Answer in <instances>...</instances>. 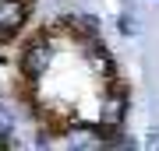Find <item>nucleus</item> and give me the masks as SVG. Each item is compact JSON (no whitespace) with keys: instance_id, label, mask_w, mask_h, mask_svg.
Instances as JSON below:
<instances>
[{"instance_id":"nucleus-3","label":"nucleus","mask_w":159,"mask_h":151,"mask_svg":"<svg viewBox=\"0 0 159 151\" xmlns=\"http://www.w3.org/2000/svg\"><path fill=\"white\" fill-rule=\"evenodd\" d=\"M60 144L67 151H96L106 144V134L99 130V123H81V120H71V123L60 127Z\"/></svg>"},{"instance_id":"nucleus-9","label":"nucleus","mask_w":159,"mask_h":151,"mask_svg":"<svg viewBox=\"0 0 159 151\" xmlns=\"http://www.w3.org/2000/svg\"><path fill=\"white\" fill-rule=\"evenodd\" d=\"M142 144H145V148H159V127H148V134H145Z\"/></svg>"},{"instance_id":"nucleus-8","label":"nucleus","mask_w":159,"mask_h":151,"mask_svg":"<svg viewBox=\"0 0 159 151\" xmlns=\"http://www.w3.org/2000/svg\"><path fill=\"white\" fill-rule=\"evenodd\" d=\"M113 25H117V35H124V39H134V35L142 32V25H138V18L131 14V11H120Z\"/></svg>"},{"instance_id":"nucleus-1","label":"nucleus","mask_w":159,"mask_h":151,"mask_svg":"<svg viewBox=\"0 0 159 151\" xmlns=\"http://www.w3.org/2000/svg\"><path fill=\"white\" fill-rule=\"evenodd\" d=\"M57 32H60V25H46V28H39V32H32L25 39V46L18 49V70H21V78L39 81L57 63V49H60Z\"/></svg>"},{"instance_id":"nucleus-10","label":"nucleus","mask_w":159,"mask_h":151,"mask_svg":"<svg viewBox=\"0 0 159 151\" xmlns=\"http://www.w3.org/2000/svg\"><path fill=\"white\" fill-rule=\"evenodd\" d=\"M32 148H50V137H46V134H35V141H32Z\"/></svg>"},{"instance_id":"nucleus-11","label":"nucleus","mask_w":159,"mask_h":151,"mask_svg":"<svg viewBox=\"0 0 159 151\" xmlns=\"http://www.w3.org/2000/svg\"><path fill=\"white\" fill-rule=\"evenodd\" d=\"M145 4H156V0H145Z\"/></svg>"},{"instance_id":"nucleus-2","label":"nucleus","mask_w":159,"mask_h":151,"mask_svg":"<svg viewBox=\"0 0 159 151\" xmlns=\"http://www.w3.org/2000/svg\"><path fill=\"white\" fill-rule=\"evenodd\" d=\"M127 116H131V91H127V84H120L113 78V81H106V91L99 99L96 123H99L102 134H113V130L127 127Z\"/></svg>"},{"instance_id":"nucleus-4","label":"nucleus","mask_w":159,"mask_h":151,"mask_svg":"<svg viewBox=\"0 0 159 151\" xmlns=\"http://www.w3.org/2000/svg\"><path fill=\"white\" fill-rule=\"evenodd\" d=\"M32 18V0H0V42H11Z\"/></svg>"},{"instance_id":"nucleus-6","label":"nucleus","mask_w":159,"mask_h":151,"mask_svg":"<svg viewBox=\"0 0 159 151\" xmlns=\"http://www.w3.org/2000/svg\"><path fill=\"white\" fill-rule=\"evenodd\" d=\"M14 134H18V109L0 95V151H11L14 144Z\"/></svg>"},{"instance_id":"nucleus-5","label":"nucleus","mask_w":159,"mask_h":151,"mask_svg":"<svg viewBox=\"0 0 159 151\" xmlns=\"http://www.w3.org/2000/svg\"><path fill=\"white\" fill-rule=\"evenodd\" d=\"M64 28L71 35H78V42L85 39H102V18L92 14V11H64Z\"/></svg>"},{"instance_id":"nucleus-7","label":"nucleus","mask_w":159,"mask_h":151,"mask_svg":"<svg viewBox=\"0 0 159 151\" xmlns=\"http://www.w3.org/2000/svg\"><path fill=\"white\" fill-rule=\"evenodd\" d=\"M102 148H110V151H134V148H142V141H138L134 134H127V130H113V134H106V144Z\"/></svg>"}]
</instances>
